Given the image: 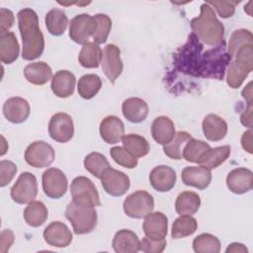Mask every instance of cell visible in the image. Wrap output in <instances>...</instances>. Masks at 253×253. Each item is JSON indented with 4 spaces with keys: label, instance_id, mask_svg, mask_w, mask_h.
Returning <instances> with one entry per match:
<instances>
[{
    "label": "cell",
    "instance_id": "1",
    "mask_svg": "<svg viewBox=\"0 0 253 253\" xmlns=\"http://www.w3.org/2000/svg\"><path fill=\"white\" fill-rule=\"evenodd\" d=\"M17 16L23 42L22 57L25 60L37 59L44 48V39L39 26V17L31 8L22 9Z\"/></svg>",
    "mask_w": 253,
    "mask_h": 253
},
{
    "label": "cell",
    "instance_id": "2",
    "mask_svg": "<svg viewBox=\"0 0 253 253\" xmlns=\"http://www.w3.org/2000/svg\"><path fill=\"white\" fill-rule=\"evenodd\" d=\"M190 24L194 34L206 44L211 46L225 44L224 27L208 3L201 5L200 16L192 19Z\"/></svg>",
    "mask_w": 253,
    "mask_h": 253
},
{
    "label": "cell",
    "instance_id": "3",
    "mask_svg": "<svg viewBox=\"0 0 253 253\" xmlns=\"http://www.w3.org/2000/svg\"><path fill=\"white\" fill-rule=\"evenodd\" d=\"M253 44H247L238 49L235 59L229 64L226 82L232 89L239 88L253 67Z\"/></svg>",
    "mask_w": 253,
    "mask_h": 253
},
{
    "label": "cell",
    "instance_id": "4",
    "mask_svg": "<svg viewBox=\"0 0 253 253\" xmlns=\"http://www.w3.org/2000/svg\"><path fill=\"white\" fill-rule=\"evenodd\" d=\"M65 217L72 225L73 231L77 235L90 233L97 225V211L94 208L76 205L70 202L65 210Z\"/></svg>",
    "mask_w": 253,
    "mask_h": 253
},
{
    "label": "cell",
    "instance_id": "5",
    "mask_svg": "<svg viewBox=\"0 0 253 253\" xmlns=\"http://www.w3.org/2000/svg\"><path fill=\"white\" fill-rule=\"evenodd\" d=\"M72 202L79 206L95 208L101 205L99 193L94 183L85 176L73 179L70 185Z\"/></svg>",
    "mask_w": 253,
    "mask_h": 253
},
{
    "label": "cell",
    "instance_id": "6",
    "mask_svg": "<svg viewBox=\"0 0 253 253\" xmlns=\"http://www.w3.org/2000/svg\"><path fill=\"white\" fill-rule=\"evenodd\" d=\"M124 211L131 218H142L154 209L153 197L146 191H136L124 201Z\"/></svg>",
    "mask_w": 253,
    "mask_h": 253
},
{
    "label": "cell",
    "instance_id": "7",
    "mask_svg": "<svg viewBox=\"0 0 253 253\" xmlns=\"http://www.w3.org/2000/svg\"><path fill=\"white\" fill-rule=\"evenodd\" d=\"M10 195L12 200L20 205L29 204L35 201L38 195V182L36 176L31 172H23L11 188Z\"/></svg>",
    "mask_w": 253,
    "mask_h": 253
},
{
    "label": "cell",
    "instance_id": "8",
    "mask_svg": "<svg viewBox=\"0 0 253 253\" xmlns=\"http://www.w3.org/2000/svg\"><path fill=\"white\" fill-rule=\"evenodd\" d=\"M55 157L53 147L45 141L39 140L31 143L25 151L26 162L35 168L49 166Z\"/></svg>",
    "mask_w": 253,
    "mask_h": 253
},
{
    "label": "cell",
    "instance_id": "9",
    "mask_svg": "<svg viewBox=\"0 0 253 253\" xmlns=\"http://www.w3.org/2000/svg\"><path fill=\"white\" fill-rule=\"evenodd\" d=\"M42 190L50 199H59L67 191V178L58 168H48L42 173Z\"/></svg>",
    "mask_w": 253,
    "mask_h": 253
},
{
    "label": "cell",
    "instance_id": "10",
    "mask_svg": "<svg viewBox=\"0 0 253 253\" xmlns=\"http://www.w3.org/2000/svg\"><path fill=\"white\" fill-rule=\"evenodd\" d=\"M48 133L50 137L59 143L69 141L74 134V124L72 118L66 113L54 114L48 124Z\"/></svg>",
    "mask_w": 253,
    "mask_h": 253
},
{
    "label": "cell",
    "instance_id": "11",
    "mask_svg": "<svg viewBox=\"0 0 253 253\" xmlns=\"http://www.w3.org/2000/svg\"><path fill=\"white\" fill-rule=\"evenodd\" d=\"M102 69L112 84L120 77L123 72L124 65L121 59L120 48L113 43L107 44L103 50Z\"/></svg>",
    "mask_w": 253,
    "mask_h": 253
},
{
    "label": "cell",
    "instance_id": "12",
    "mask_svg": "<svg viewBox=\"0 0 253 253\" xmlns=\"http://www.w3.org/2000/svg\"><path fill=\"white\" fill-rule=\"evenodd\" d=\"M101 184L106 193L109 195L121 197L129 189L130 181L126 174L110 167L102 176Z\"/></svg>",
    "mask_w": 253,
    "mask_h": 253
},
{
    "label": "cell",
    "instance_id": "13",
    "mask_svg": "<svg viewBox=\"0 0 253 253\" xmlns=\"http://www.w3.org/2000/svg\"><path fill=\"white\" fill-rule=\"evenodd\" d=\"M44 241L53 247L64 248L72 241V233L67 225L61 221L49 223L43 230Z\"/></svg>",
    "mask_w": 253,
    "mask_h": 253
},
{
    "label": "cell",
    "instance_id": "14",
    "mask_svg": "<svg viewBox=\"0 0 253 253\" xmlns=\"http://www.w3.org/2000/svg\"><path fill=\"white\" fill-rule=\"evenodd\" d=\"M30 105L22 97H12L3 105V115L12 124H22L30 116Z\"/></svg>",
    "mask_w": 253,
    "mask_h": 253
},
{
    "label": "cell",
    "instance_id": "15",
    "mask_svg": "<svg viewBox=\"0 0 253 253\" xmlns=\"http://www.w3.org/2000/svg\"><path fill=\"white\" fill-rule=\"evenodd\" d=\"M176 172L166 165H159L153 168L149 174V182L157 192H169L176 184Z\"/></svg>",
    "mask_w": 253,
    "mask_h": 253
},
{
    "label": "cell",
    "instance_id": "16",
    "mask_svg": "<svg viewBox=\"0 0 253 253\" xmlns=\"http://www.w3.org/2000/svg\"><path fill=\"white\" fill-rule=\"evenodd\" d=\"M93 32V18L88 14H80L75 16L69 26V37L76 42L84 44L88 42Z\"/></svg>",
    "mask_w": 253,
    "mask_h": 253
},
{
    "label": "cell",
    "instance_id": "17",
    "mask_svg": "<svg viewBox=\"0 0 253 253\" xmlns=\"http://www.w3.org/2000/svg\"><path fill=\"white\" fill-rule=\"evenodd\" d=\"M253 174L247 168H236L230 171L226 176V186L230 192L242 195L252 189Z\"/></svg>",
    "mask_w": 253,
    "mask_h": 253
},
{
    "label": "cell",
    "instance_id": "18",
    "mask_svg": "<svg viewBox=\"0 0 253 253\" xmlns=\"http://www.w3.org/2000/svg\"><path fill=\"white\" fill-rule=\"evenodd\" d=\"M142 229L145 233V236L151 239H163L167 235L168 218L161 211H151L145 216Z\"/></svg>",
    "mask_w": 253,
    "mask_h": 253
},
{
    "label": "cell",
    "instance_id": "19",
    "mask_svg": "<svg viewBox=\"0 0 253 253\" xmlns=\"http://www.w3.org/2000/svg\"><path fill=\"white\" fill-rule=\"evenodd\" d=\"M182 182L190 187L205 190L211 181V172L203 166H189L182 170Z\"/></svg>",
    "mask_w": 253,
    "mask_h": 253
},
{
    "label": "cell",
    "instance_id": "20",
    "mask_svg": "<svg viewBox=\"0 0 253 253\" xmlns=\"http://www.w3.org/2000/svg\"><path fill=\"white\" fill-rule=\"evenodd\" d=\"M100 135L102 139L109 143H118L125 134V125L123 121L116 116H108L100 124Z\"/></svg>",
    "mask_w": 253,
    "mask_h": 253
},
{
    "label": "cell",
    "instance_id": "21",
    "mask_svg": "<svg viewBox=\"0 0 253 253\" xmlns=\"http://www.w3.org/2000/svg\"><path fill=\"white\" fill-rule=\"evenodd\" d=\"M76 78L68 70H59L51 78V90L58 98H68L74 93Z\"/></svg>",
    "mask_w": 253,
    "mask_h": 253
},
{
    "label": "cell",
    "instance_id": "22",
    "mask_svg": "<svg viewBox=\"0 0 253 253\" xmlns=\"http://www.w3.org/2000/svg\"><path fill=\"white\" fill-rule=\"evenodd\" d=\"M203 132L208 140L218 141L225 137L227 133V123L215 114H209L205 117L203 124Z\"/></svg>",
    "mask_w": 253,
    "mask_h": 253
},
{
    "label": "cell",
    "instance_id": "23",
    "mask_svg": "<svg viewBox=\"0 0 253 253\" xmlns=\"http://www.w3.org/2000/svg\"><path fill=\"white\" fill-rule=\"evenodd\" d=\"M124 117L130 123L139 124L143 122L149 112L147 103L136 97L126 99L122 105Z\"/></svg>",
    "mask_w": 253,
    "mask_h": 253
},
{
    "label": "cell",
    "instance_id": "24",
    "mask_svg": "<svg viewBox=\"0 0 253 253\" xmlns=\"http://www.w3.org/2000/svg\"><path fill=\"white\" fill-rule=\"evenodd\" d=\"M175 134L176 130L174 123L168 117L160 116L152 122L151 135L158 144H167L173 139Z\"/></svg>",
    "mask_w": 253,
    "mask_h": 253
},
{
    "label": "cell",
    "instance_id": "25",
    "mask_svg": "<svg viewBox=\"0 0 253 253\" xmlns=\"http://www.w3.org/2000/svg\"><path fill=\"white\" fill-rule=\"evenodd\" d=\"M139 239L137 235L128 229H121L113 238V248L117 253H136L139 251Z\"/></svg>",
    "mask_w": 253,
    "mask_h": 253
},
{
    "label": "cell",
    "instance_id": "26",
    "mask_svg": "<svg viewBox=\"0 0 253 253\" xmlns=\"http://www.w3.org/2000/svg\"><path fill=\"white\" fill-rule=\"evenodd\" d=\"M24 75L27 81L34 85H44L51 78L52 70L44 61H37L24 68Z\"/></svg>",
    "mask_w": 253,
    "mask_h": 253
},
{
    "label": "cell",
    "instance_id": "27",
    "mask_svg": "<svg viewBox=\"0 0 253 253\" xmlns=\"http://www.w3.org/2000/svg\"><path fill=\"white\" fill-rule=\"evenodd\" d=\"M20 45L13 32L0 35V59L5 64L13 63L19 56Z\"/></svg>",
    "mask_w": 253,
    "mask_h": 253
},
{
    "label": "cell",
    "instance_id": "28",
    "mask_svg": "<svg viewBox=\"0 0 253 253\" xmlns=\"http://www.w3.org/2000/svg\"><path fill=\"white\" fill-rule=\"evenodd\" d=\"M230 146L221 145L217 147H210L199 161V165L207 169H215L220 166L230 155Z\"/></svg>",
    "mask_w": 253,
    "mask_h": 253
},
{
    "label": "cell",
    "instance_id": "29",
    "mask_svg": "<svg viewBox=\"0 0 253 253\" xmlns=\"http://www.w3.org/2000/svg\"><path fill=\"white\" fill-rule=\"evenodd\" d=\"M48 211L45 205L41 201H33L24 210V219L28 225L39 227L47 219Z\"/></svg>",
    "mask_w": 253,
    "mask_h": 253
},
{
    "label": "cell",
    "instance_id": "30",
    "mask_svg": "<svg viewBox=\"0 0 253 253\" xmlns=\"http://www.w3.org/2000/svg\"><path fill=\"white\" fill-rule=\"evenodd\" d=\"M102 56L103 51L99 44L88 42L83 44L78 55V61L85 68H97L102 62Z\"/></svg>",
    "mask_w": 253,
    "mask_h": 253
},
{
    "label": "cell",
    "instance_id": "31",
    "mask_svg": "<svg viewBox=\"0 0 253 253\" xmlns=\"http://www.w3.org/2000/svg\"><path fill=\"white\" fill-rule=\"evenodd\" d=\"M201 206L200 196L191 191H185L179 194L175 202V210L178 214H195Z\"/></svg>",
    "mask_w": 253,
    "mask_h": 253
},
{
    "label": "cell",
    "instance_id": "32",
    "mask_svg": "<svg viewBox=\"0 0 253 253\" xmlns=\"http://www.w3.org/2000/svg\"><path fill=\"white\" fill-rule=\"evenodd\" d=\"M44 22L45 27L50 35L61 36L67 28L68 18L63 10L54 8L46 13Z\"/></svg>",
    "mask_w": 253,
    "mask_h": 253
},
{
    "label": "cell",
    "instance_id": "33",
    "mask_svg": "<svg viewBox=\"0 0 253 253\" xmlns=\"http://www.w3.org/2000/svg\"><path fill=\"white\" fill-rule=\"evenodd\" d=\"M122 142L126 151L135 158L145 156L150 150L149 142L143 136L135 133L125 134L122 137Z\"/></svg>",
    "mask_w": 253,
    "mask_h": 253
},
{
    "label": "cell",
    "instance_id": "34",
    "mask_svg": "<svg viewBox=\"0 0 253 253\" xmlns=\"http://www.w3.org/2000/svg\"><path fill=\"white\" fill-rule=\"evenodd\" d=\"M198 228L197 219L189 214L180 215L172 224L171 236L174 239L187 237L195 233Z\"/></svg>",
    "mask_w": 253,
    "mask_h": 253
},
{
    "label": "cell",
    "instance_id": "35",
    "mask_svg": "<svg viewBox=\"0 0 253 253\" xmlns=\"http://www.w3.org/2000/svg\"><path fill=\"white\" fill-rule=\"evenodd\" d=\"M93 18L92 39L95 43H104L107 42L112 29V20L106 14H97Z\"/></svg>",
    "mask_w": 253,
    "mask_h": 253
},
{
    "label": "cell",
    "instance_id": "36",
    "mask_svg": "<svg viewBox=\"0 0 253 253\" xmlns=\"http://www.w3.org/2000/svg\"><path fill=\"white\" fill-rule=\"evenodd\" d=\"M101 87H102L101 78L96 74L83 75L82 77H80L77 84L78 94L83 99H86V100H89L95 97L100 91Z\"/></svg>",
    "mask_w": 253,
    "mask_h": 253
},
{
    "label": "cell",
    "instance_id": "37",
    "mask_svg": "<svg viewBox=\"0 0 253 253\" xmlns=\"http://www.w3.org/2000/svg\"><path fill=\"white\" fill-rule=\"evenodd\" d=\"M191 138H192L191 134L187 131L176 132L173 139L167 144L163 145L164 153L171 159H175V160L182 159L184 147Z\"/></svg>",
    "mask_w": 253,
    "mask_h": 253
},
{
    "label": "cell",
    "instance_id": "38",
    "mask_svg": "<svg viewBox=\"0 0 253 253\" xmlns=\"http://www.w3.org/2000/svg\"><path fill=\"white\" fill-rule=\"evenodd\" d=\"M84 167L94 177L101 179L106 170L110 168V163L103 154L91 152L84 159Z\"/></svg>",
    "mask_w": 253,
    "mask_h": 253
},
{
    "label": "cell",
    "instance_id": "39",
    "mask_svg": "<svg viewBox=\"0 0 253 253\" xmlns=\"http://www.w3.org/2000/svg\"><path fill=\"white\" fill-rule=\"evenodd\" d=\"M193 249L197 253H218L220 241L212 234L202 233L194 239Z\"/></svg>",
    "mask_w": 253,
    "mask_h": 253
},
{
    "label": "cell",
    "instance_id": "40",
    "mask_svg": "<svg viewBox=\"0 0 253 253\" xmlns=\"http://www.w3.org/2000/svg\"><path fill=\"white\" fill-rule=\"evenodd\" d=\"M210 147V144L206 141L195 139L192 137L184 147L183 158L188 162L198 164L202 156Z\"/></svg>",
    "mask_w": 253,
    "mask_h": 253
},
{
    "label": "cell",
    "instance_id": "41",
    "mask_svg": "<svg viewBox=\"0 0 253 253\" xmlns=\"http://www.w3.org/2000/svg\"><path fill=\"white\" fill-rule=\"evenodd\" d=\"M253 44V35L249 30L239 29L234 31L229 39L227 52L230 56H235L239 48L244 45Z\"/></svg>",
    "mask_w": 253,
    "mask_h": 253
},
{
    "label": "cell",
    "instance_id": "42",
    "mask_svg": "<svg viewBox=\"0 0 253 253\" xmlns=\"http://www.w3.org/2000/svg\"><path fill=\"white\" fill-rule=\"evenodd\" d=\"M110 155L117 164L127 169L135 168L138 164L137 158L132 156L125 147L122 146L112 147L110 149Z\"/></svg>",
    "mask_w": 253,
    "mask_h": 253
},
{
    "label": "cell",
    "instance_id": "43",
    "mask_svg": "<svg viewBox=\"0 0 253 253\" xmlns=\"http://www.w3.org/2000/svg\"><path fill=\"white\" fill-rule=\"evenodd\" d=\"M17 173V166L9 160L0 161V186H7L15 177Z\"/></svg>",
    "mask_w": 253,
    "mask_h": 253
},
{
    "label": "cell",
    "instance_id": "44",
    "mask_svg": "<svg viewBox=\"0 0 253 253\" xmlns=\"http://www.w3.org/2000/svg\"><path fill=\"white\" fill-rule=\"evenodd\" d=\"M166 247V240L163 239H151L147 236L143 237L139 242V250L145 253H160Z\"/></svg>",
    "mask_w": 253,
    "mask_h": 253
},
{
    "label": "cell",
    "instance_id": "45",
    "mask_svg": "<svg viewBox=\"0 0 253 253\" xmlns=\"http://www.w3.org/2000/svg\"><path fill=\"white\" fill-rule=\"evenodd\" d=\"M208 3L211 8L213 7L219 17L221 18H230L235 12V4L236 2L231 1H208Z\"/></svg>",
    "mask_w": 253,
    "mask_h": 253
},
{
    "label": "cell",
    "instance_id": "46",
    "mask_svg": "<svg viewBox=\"0 0 253 253\" xmlns=\"http://www.w3.org/2000/svg\"><path fill=\"white\" fill-rule=\"evenodd\" d=\"M14 21H15V18H14V14L12 11L5 9V8L0 9V32H1V34L8 32V30L13 26Z\"/></svg>",
    "mask_w": 253,
    "mask_h": 253
},
{
    "label": "cell",
    "instance_id": "47",
    "mask_svg": "<svg viewBox=\"0 0 253 253\" xmlns=\"http://www.w3.org/2000/svg\"><path fill=\"white\" fill-rule=\"evenodd\" d=\"M14 233L10 229H4L1 232V237H0V252L1 253H6L12 244L14 243Z\"/></svg>",
    "mask_w": 253,
    "mask_h": 253
},
{
    "label": "cell",
    "instance_id": "48",
    "mask_svg": "<svg viewBox=\"0 0 253 253\" xmlns=\"http://www.w3.org/2000/svg\"><path fill=\"white\" fill-rule=\"evenodd\" d=\"M252 129H248L247 131L243 132L242 136H241V145L243 147V149L245 151H247L248 153H252L253 152V147H252Z\"/></svg>",
    "mask_w": 253,
    "mask_h": 253
},
{
    "label": "cell",
    "instance_id": "49",
    "mask_svg": "<svg viewBox=\"0 0 253 253\" xmlns=\"http://www.w3.org/2000/svg\"><path fill=\"white\" fill-rule=\"evenodd\" d=\"M240 122L243 126L251 128L252 127V103L248 104V108L246 111L241 115Z\"/></svg>",
    "mask_w": 253,
    "mask_h": 253
},
{
    "label": "cell",
    "instance_id": "50",
    "mask_svg": "<svg viewBox=\"0 0 253 253\" xmlns=\"http://www.w3.org/2000/svg\"><path fill=\"white\" fill-rule=\"evenodd\" d=\"M226 253H248V249L243 245L242 243H237L233 242L229 244V246L225 250Z\"/></svg>",
    "mask_w": 253,
    "mask_h": 253
},
{
    "label": "cell",
    "instance_id": "51",
    "mask_svg": "<svg viewBox=\"0 0 253 253\" xmlns=\"http://www.w3.org/2000/svg\"><path fill=\"white\" fill-rule=\"evenodd\" d=\"M252 82H249L247 86L242 90V97L247 100L248 104L252 103V89H251Z\"/></svg>",
    "mask_w": 253,
    "mask_h": 253
}]
</instances>
